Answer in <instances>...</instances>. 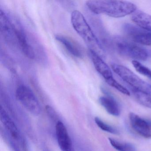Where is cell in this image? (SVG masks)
<instances>
[{
  "instance_id": "3",
  "label": "cell",
  "mask_w": 151,
  "mask_h": 151,
  "mask_svg": "<svg viewBox=\"0 0 151 151\" xmlns=\"http://www.w3.org/2000/svg\"><path fill=\"white\" fill-rule=\"evenodd\" d=\"M113 43L116 51L124 57L137 61H145L150 57V53L146 49L122 37H115Z\"/></svg>"
},
{
  "instance_id": "13",
  "label": "cell",
  "mask_w": 151,
  "mask_h": 151,
  "mask_svg": "<svg viewBox=\"0 0 151 151\" xmlns=\"http://www.w3.org/2000/svg\"><path fill=\"white\" fill-rule=\"evenodd\" d=\"M90 52L91 57L95 69L103 77L106 81L114 78L111 69L103 60L102 58L96 53L91 51Z\"/></svg>"
},
{
  "instance_id": "5",
  "label": "cell",
  "mask_w": 151,
  "mask_h": 151,
  "mask_svg": "<svg viewBox=\"0 0 151 151\" xmlns=\"http://www.w3.org/2000/svg\"><path fill=\"white\" fill-rule=\"evenodd\" d=\"M16 95L18 101L31 114L35 116L40 114L39 102L31 89L23 85L20 86L17 89Z\"/></svg>"
},
{
  "instance_id": "9",
  "label": "cell",
  "mask_w": 151,
  "mask_h": 151,
  "mask_svg": "<svg viewBox=\"0 0 151 151\" xmlns=\"http://www.w3.org/2000/svg\"><path fill=\"white\" fill-rule=\"evenodd\" d=\"M0 28L1 35L7 43L12 45L18 44L13 24L1 10L0 11Z\"/></svg>"
},
{
  "instance_id": "15",
  "label": "cell",
  "mask_w": 151,
  "mask_h": 151,
  "mask_svg": "<svg viewBox=\"0 0 151 151\" xmlns=\"http://www.w3.org/2000/svg\"><path fill=\"white\" fill-rule=\"evenodd\" d=\"M132 20L137 26L151 32V15L140 10H136L132 16Z\"/></svg>"
},
{
  "instance_id": "2",
  "label": "cell",
  "mask_w": 151,
  "mask_h": 151,
  "mask_svg": "<svg viewBox=\"0 0 151 151\" xmlns=\"http://www.w3.org/2000/svg\"><path fill=\"white\" fill-rule=\"evenodd\" d=\"M71 22L74 29L83 40L90 51L96 53L101 58H104V49L83 14L78 10L73 11L71 14Z\"/></svg>"
},
{
  "instance_id": "12",
  "label": "cell",
  "mask_w": 151,
  "mask_h": 151,
  "mask_svg": "<svg viewBox=\"0 0 151 151\" xmlns=\"http://www.w3.org/2000/svg\"><path fill=\"white\" fill-rule=\"evenodd\" d=\"M55 39L61 43L67 50L75 57L82 58L83 55V50L77 42L68 36L57 35Z\"/></svg>"
},
{
  "instance_id": "6",
  "label": "cell",
  "mask_w": 151,
  "mask_h": 151,
  "mask_svg": "<svg viewBox=\"0 0 151 151\" xmlns=\"http://www.w3.org/2000/svg\"><path fill=\"white\" fill-rule=\"evenodd\" d=\"M123 30L132 41L144 45H151V32L130 24H124Z\"/></svg>"
},
{
  "instance_id": "18",
  "label": "cell",
  "mask_w": 151,
  "mask_h": 151,
  "mask_svg": "<svg viewBox=\"0 0 151 151\" xmlns=\"http://www.w3.org/2000/svg\"><path fill=\"white\" fill-rule=\"evenodd\" d=\"M94 121L98 127L102 130L111 134H118V131L117 129H115L111 125L106 123L99 117H95L94 118Z\"/></svg>"
},
{
  "instance_id": "11",
  "label": "cell",
  "mask_w": 151,
  "mask_h": 151,
  "mask_svg": "<svg viewBox=\"0 0 151 151\" xmlns=\"http://www.w3.org/2000/svg\"><path fill=\"white\" fill-rule=\"evenodd\" d=\"M16 36L18 45L24 55L29 59L33 60L35 58V52L32 47L28 43L26 35L21 26L13 24Z\"/></svg>"
},
{
  "instance_id": "16",
  "label": "cell",
  "mask_w": 151,
  "mask_h": 151,
  "mask_svg": "<svg viewBox=\"0 0 151 151\" xmlns=\"http://www.w3.org/2000/svg\"><path fill=\"white\" fill-rule=\"evenodd\" d=\"M130 88L136 100L139 104L151 109V95L130 86Z\"/></svg>"
},
{
  "instance_id": "4",
  "label": "cell",
  "mask_w": 151,
  "mask_h": 151,
  "mask_svg": "<svg viewBox=\"0 0 151 151\" xmlns=\"http://www.w3.org/2000/svg\"><path fill=\"white\" fill-rule=\"evenodd\" d=\"M112 69L130 86L151 95V84L141 79L130 70L116 63L111 65Z\"/></svg>"
},
{
  "instance_id": "14",
  "label": "cell",
  "mask_w": 151,
  "mask_h": 151,
  "mask_svg": "<svg viewBox=\"0 0 151 151\" xmlns=\"http://www.w3.org/2000/svg\"><path fill=\"white\" fill-rule=\"evenodd\" d=\"M99 102L106 109L108 113L114 116H118L120 114V109L117 101L112 96L108 94L101 97Z\"/></svg>"
},
{
  "instance_id": "8",
  "label": "cell",
  "mask_w": 151,
  "mask_h": 151,
  "mask_svg": "<svg viewBox=\"0 0 151 151\" xmlns=\"http://www.w3.org/2000/svg\"><path fill=\"white\" fill-rule=\"evenodd\" d=\"M55 134L59 147L61 151H76L65 124L59 121L55 125Z\"/></svg>"
},
{
  "instance_id": "17",
  "label": "cell",
  "mask_w": 151,
  "mask_h": 151,
  "mask_svg": "<svg viewBox=\"0 0 151 151\" xmlns=\"http://www.w3.org/2000/svg\"><path fill=\"white\" fill-rule=\"evenodd\" d=\"M110 145L118 151H136L135 146L132 144L121 142L112 138H109Z\"/></svg>"
},
{
  "instance_id": "1",
  "label": "cell",
  "mask_w": 151,
  "mask_h": 151,
  "mask_svg": "<svg viewBox=\"0 0 151 151\" xmlns=\"http://www.w3.org/2000/svg\"><path fill=\"white\" fill-rule=\"evenodd\" d=\"M86 5L94 14H103L114 18L124 17L133 14L137 9L135 4L125 1H88Z\"/></svg>"
},
{
  "instance_id": "20",
  "label": "cell",
  "mask_w": 151,
  "mask_h": 151,
  "mask_svg": "<svg viewBox=\"0 0 151 151\" xmlns=\"http://www.w3.org/2000/svg\"><path fill=\"white\" fill-rule=\"evenodd\" d=\"M106 82L111 87L116 89L118 91L120 92L121 93H123L124 95H127V96L130 95V92L129 91L125 88L124 86L120 84L114 78H110L109 80L106 81Z\"/></svg>"
},
{
  "instance_id": "10",
  "label": "cell",
  "mask_w": 151,
  "mask_h": 151,
  "mask_svg": "<svg viewBox=\"0 0 151 151\" xmlns=\"http://www.w3.org/2000/svg\"><path fill=\"white\" fill-rule=\"evenodd\" d=\"M130 123L132 129L138 134L147 139L151 138V129L147 120L133 113L129 114Z\"/></svg>"
},
{
  "instance_id": "19",
  "label": "cell",
  "mask_w": 151,
  "mask_h": 151,
  "mask_svg": "<svg viewBox=\"0 0 151 151\" xmlns=\"http://www.w3.org/2000/svg\"><path fill=\"white\" fill-rule=\"evenodd\" d=\"M132 64L139 73L151 79V70L150 69L141 64L138 61H132Z\"/></svg>"
},
{
  "instance_id": "7",
  "label": "cell",
  "mask_w": 151,
  "mask_h": 151,
  "mask_svg": "<svg viewBox=\"0 0 151 151\" xmlns=\"http://www.w3.org/2000/svg\"><path fill=\"white\" fill-rule=\"evenodd\" d=\"M0 120L7 133L16 144L17 149L18 148L17 146L23 145V139L19 129L2 106L0 108Z\"/></svg>"
}]
</instances>
